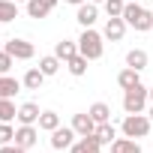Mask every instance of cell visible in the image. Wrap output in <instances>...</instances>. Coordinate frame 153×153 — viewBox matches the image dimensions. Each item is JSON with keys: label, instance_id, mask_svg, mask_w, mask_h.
I'll return each mask as SVG.
<instances>
[{"label": "cell", "instance_id": "18", "mask_svg": "<svg viewBox=\"0 0 153 153\" xmlns=\"http://www.w3.org/2000/svg\"><path fill=\"white\" fill-rule=\"evenodd\" d=\"M87 114L96 120V126H99V123H111V105H108V102H93V105L87 108Z\"/></svg>", "mask_w": 153, "mask_h": 153}, {"label": "cell", "instance_id": "36", "mask_svg": "<svg viewBox=\"0 0 153 153\" xmlns=\"http://www.w3.org/2000/svg\"><path fill=\"white\" fill-rule=\"evenodd\" d=\"M15 3H27V0H15Z\"/></svg>", "mask_w": 153, "mask_h": 153}, {"label": "cell", "instance_id": "10", "mask_svg": "<svg viewBox=\"0 0 153 153\" xmlns=\"http://www.w3.org/2000/svg\"><path fill=\"white\" fill-rule=\"evenodd\" d=\"M36 138H39V129H36V126L18 123V129H15V144H18L21 150H30V147L36 144Z\"/></svg>", "mask_w": 153, "mask_h": 153}, {"label": "cell", "instance_id": "9", "mask_svg": "<svg viewBox=\"0 0 153 153\" xmlns=\"http://www.w3.org/2000/svg\"><path fill=\"white\" fill-rule=\"evenodd\" d=\"M75 21L81 24V30H84V27H93V24L99 21V6L90 3V0H84V3L78 6V12H75Z\"/></svg>", "mask_w": 153, "mask_h": 153}, {"label": "cell", "instance_id": "3", "mask_svg": "<svg viewBox=\"0 0 153 153\" xmlns=\"http://www.w3.org/2000/svg\"><path fill=\"white\" fill-rule=\"evenodd\" d=\"M147 90L150 87H144V84H135V87L123 90V111L126 114H144L147 111V102H150V93Z\"/></svg>", "mask_w": 153, "mask_h": 153}, {"label": "cell", "instance_id": "7", "mask_svg": "<svg viewBox=\"0 0 153 153\" xmlns=\"http://www.w3.org/2000/svg\"><path fill=\"white\" fill-rule=\"evenodd\" d=\"M3 48L15 57V60H33L36 57V48H33V42H27V39H9V42H3Z\"/></svg>", "mask_w": 153, "mask_h": 153}, {"label": "cell", "instance_id": "34", "mask_svg": "<svg viewBox=\"0 0 153 153\" xmlns=\"http://www.w3.org/2000/svg\"><path fill=\"white\" fill-rule=\"evenodd\" d=\"M90 3H96V6H99V3H105V0H90Z\"/></svg>", "mask_w": 153, "mask_h": 153}, {"label": "cell", "instance_id": "25", "mask_svg": "<svg viewBox=\"0 0 153 153\" xmlns=\"http://www.w3.org/2000/svg\"><path fill=\"white\" fill-rule=\"evenodd\" d=\"M15 117H18V108H15V102L0 96V123H9V120H15Z\"/></svg>", "mask_w": 153, "mask_h": 153}, {"label": "cell", "instance_id": "1", "mask_svg": "<svg viewBox=\"0 0 153 153\" xmlns=\"http://www.w3.org/2000/svg\"><path fill=\"white\" fill-rule=\"evenodd\" d=\"M78 54H84L87 60H99L105 54V36L93 27H84L78 36Z\"/></svg>", "mask_w": 153, "mask_h": 153}, {"label": "cell", "instance_id": "12", "mask_svg": "<svg viewBox=\"0 0 153 153\" xmlns=\"http://www.w3.org/2000/svg\"><path fill=\"white\" fill-rule=\"evenodd\" d=\"M39 114H42V111H39V105H36V102H21V105H18V117H15V120H18V123H24V126H36V123H39Z\"/></svg>", "mask_w": 153, "mask_h": 153}, {"label": "cell", "instance_id": "21", "mask_svg": "<svg viewBox=\"0 0 153 153\" xmlns=\"http://www.w3.org/2000/svg\"><path fill=\"white\" fill-rule=\"evenodd\" d=\"M18 18V3L15 0H0V24H9Z\"/></svg>", "mask_w": 153, "mask_h": 153}, {"label": "cell", "instance_id": "17", "mask_svg": "<svg viewBox=\"0 0 153 153\" xmlns=\"http://www.w3.org/2000/svg\"><path fill=\"white\" fill-rule=\"evenodd\" d=\"M21 87H24V84H21L18 78H12V75H0V96H3V99H12Z\"/></svg>", "mask_w": 153, "mask_h": 153}, {"label": "cell", "instance_id": "27", "mask_svg": "<svg viewBox=\"0 0 153 153\" xmlns=\"http://www.w3.org/2000/svg\"><path fill=\"white\" fill-rule=\"evenodd\" d=\"M3 144H15V126L12 123H0V147Z\"/></svg>", "mask_w": 153, "mask_h": 153}, {"label": "cell", "instance_id": "38", "mask_svg": "<svg viewBox=\"0 0 153 153\" xmlns=\"http://www.w3.org/2000/svg\"><path fill=\"white\" fill-rule=\"evenodd\" d=\"M150 3H153V0H150Z\"/></svg>", "mask_w": 153, "mask_h": 153}, {"label": "cell", "instance_id": "22", "mask_svg": "<svg viewBox=\"0 0 153 153\" xmlns=\"http://www.w3.org/2000/svg\"><path fill=\"white\" fill-rule=\"evenodd\" d=\"M36 126H39L42 132H54V129L60 126V114H57V111H42V114H39V123H36Z\"/></svg>", "mask_w": 153, "mask_h": 153}, {"label": "cell", "instance_id": "15", "mask_svg": "<svg viewBox=\"0 0 153 153\" xmlns=\"http://www.w3.org/2000/svg\"><path fill=\"white\" fill-rule=\"evenodd\" d=\"M54 54H57L63 63L72 60L75 54H78V39H75V42H72V39H60V42H54Z\"/></svg>", "mask_w": 153, "mask_h": 153}, {"label": "cell", "instance_id": "4", "mask_svg": "<svg viewBox=\"0 0 153 153\" xmlns=\"http://www.w3.org/2000/svg\"><path fill=\"white\" fill-rule=\"evenodd\" d=\"M150 126H153V120H150L147 114H126L123 123H120V132H123L126 138H147Z\"/></svg>", "mask_w": 153, "mask_h": 153}, {"label": "cell", "instance_id": "6", "mask_svg": "<svg viewBox=\"0 0 153 153\" xmlns=\"http://www.w3.org/2000/svg\"><path fill=\"white\" fill-rule=\"evenodd\" d=\"M57 3H60V0H27V3H24V12H27V18L42 21V18H48V15L57 9Z\"/></svg>", "mask_w": 153, "mask_h": 153}, {"label": "cell", "instance_id": "35", "mask_svg": "<svg viewBox=\"0 0 153 153\" xmlns=\"http://www.w3.org/2000/svg\"><path fill=\"white\" fill-rule=\"evenodd\" d=\"M147 93H150V102H153V87H150V90H147Z\"/></svg>", "mask_w": 153, "mask_h": 153}, {"label": "cell", "instance_id": "11", "mask_svg": "<svg viewBox=\"0 0 153 153\" xmlns=\"http://www.w3.org/2000/svg\"><path fill=\"white\" fill-rule=\"evenodd\" d=\"M126 27H129V24H126L123 18H108L105 27H102V36L111 39V42H120V39L126 36Z\"/></svg>", "mask_w": 153, "mask_h": 153}, {"label": "cell", "instance_id": "23", "mask_svg": "<svg viewBox=\"0 0 153 153\" xmlns=\"http://www.w3.org/2000/svg\"><path fill=\"white\" fill-rule=\"evenodd\" d=\"M87 63H90V60H87L84 54H75L72 60H66V69H69V72L75 75V78H81V75L87 72Z\"/></svg>", "mask_w": 153, "mask_h": 153}, {"label": "cell", "instance_id": "28", "mask_svg": "<svg viewBox=\"0 0 153 153\" xmlns=\"http://www.w3.org/2000/svg\"><path fill=\"white\" fill-rule=\"evenodd\" d=\"M12 66H15V57H12L6 48H0V75H9Z\"/></svg>", "mask_w": 153, "mask_h": 153}, {"label": "cell", "instance_id": "5", "mask_svg": "<svg viewBox=\"0 0 153 153\" xmlns=\"http://www.w3.org/2000/svg\"><path fill=\"white\" fill-rule=\"evenodd\" d=\"M48 141H51V147H54L57 153H63V150H69L75 141H78V135H75V129H72V126H57V129L51 132V138H48Z\"/></svg>", "mask_w": 153, "mask_h": 153}, {"label": "cell", "instance_id": "39", "mask_svg": "<svg viewBox=\"0 0 153 153\" xmlns=\"http://www.w3.org/2000/svg\"><path fill=\"white\" fill-rule=\"evenodd\" d=\"M63 153H66V150H63Z\"/></svg>", "mask_w": 153, "mask_h": 153}, {"label": "cell", "instance_id": "37", "mask_svg": "<svg viewBox=\"0 0 153 153\" xmlns=\"http://www.w3.org/2000/svg\"><path fill=\"white\" fill-rule=\"evenodd\" d=\"M0 45H3V36H0Z\"/></svg>", "mask_w": 153, "mask_h": 153}, {"label": "cell", "instance_id": "16", "mask_svg": "<svg viewBox=\"0 0 153 153\" xmlns=\"http://www.w3.org/2000/svg\"><path fill=\"white\" fill-rule=\"evenodd\" d=\"M147 63H150V57H147V51H144V48H132V51H126V66H132V69L144 72V69H147Z\"/></svg>", "mask_w": 153, "mask_h": 153}, {"label": "cell", "instance_id": "31", "mask_svg": "<svg viewBox=\"0 0 153 153\" xmlns=\"http://www.w3.org/2000/svg\"><path fill=\"white\" fill-rule=\"evenodd\" d=\"M0 153H27V150H21L18 144H3V147H0Z\"/></svg>", "mask_w": 153, "mask_h": 153}, {"label": "cell", "instance_id": "30", "mask_svg": "<svg viewBox=\"0 0 153 153\" xmlns=\"http://www.w3.org/2000/svg\"><path fill=\"white\" fill-rule=\"evenodd\" d=\"M66 153H87V147H84V141L78 138V141H75V144H72V147L66 150Z\"/></svg>", "mask_w": 153, "mask_h": 153}, {"label": "cell", "instance_id": "2", "mask_svg": "<svg viewBox=\"0 0 153 153\" xmlns=\"http://www.w3.org/2000/svg\"><path fill=\"white\" fill-rule=\"evenodd\" d=\"M123 21H126L132 30H138V33H147V30H153V12H150V9H144V6H138L135 0H126Z\"/></svg>", "mask_w": 153, "mask_h": 153}, {"label": "cell", "instance_id": "32", "mask_svg": "<svg viewBox=\"0 0 153 153\" xmlns=\"http://www.w3.org/2000/svg\"><path fill=\"white\" fill-rule=\"evenodd\" d=\"M63 3H69V6H81L84 0H63Z\"/></svg>", "mask_w": 153, "mask_h": 153}, {"label": "cell", "instance_id": "24", "mask_svg": "<svg viewBox=\"0 0 153 153\" xmlns=\"http://www.w3.org/2000/svg\"><path fill=\"white\" fill-rule=\"evenodd\" d=\"M93 135L99 138V144H114V141H117V129H114L111 123H99Z\"/></svg>", "mask_w": 153, "mask_h": 153}, {"label": "cell", "instance_id": "33", "mask_svg": "<svg viewBox=\"0 0 153 153\" xmlns=\"http://www.w3.org/2000/svg\"><path fill=\"white\" fill-rule=\"evenodd\" d=\"M147 117H150V120H153V102H150V108H147Z\"/></svg>", "mask_w": 153, "mask_h": 153}, {"label": "cell", "instance_id": "19", "mask_svg": "<svg viewBox=\"0 0 153 153\" xmlns=\"http://www.w3.org/2000/svg\"><path fill=\"white\" fill-rule=\"evenodd\" d=\"M111 153H144L141 150V144H138V138H117L114 144H111Z\"/></svg>", "mask_w": 153, "mask_h": 153}, {"label": "cell", "instance_id": "13", "mask_svg": "<svg viewBox=\"0 0 153 153\" xmlns=\"http://www.w3.org/2000/svg\"><path fill=\"white\" fill-rule=\"evenodd\" d=\"M45 78H48V75H45V72H42L39 66H30V69L24 72V78H21V84H24L27 90H42Z\"/></svg>", "mask_w": 153, "mask_h": 153}, {"label": "cell", "instance_id": "14", "mask_svg": "<svg viewBox=\"0 0 153 153\" xmlns=\"http://www.w3.org/2000/svg\"><path fill=\"white\" fill-rule=\"evenodd\" d=\"M117 84H120V90H129V87L141 84V72H138V69H132V66L120 69V72H117Z\"/></svg>", "mask_w": 153, "mask_h": 153}, {"label": "cell", "instance_id": "26", "mask_svg": "<svg viewBox=\"0 0 153 153\" xmlns=\"http://www.w3.org/2000/svg\"><path fill=\"white\" fill-rule=\"evenodd\" d=\"M105 15L108 18H123V9H126V0H105Z\"/></svg>", "mask_w": 153, "mask_h": 153}, {"label": "cell", "instance_id": "20", "mask_svg": "<svg viewBox=\"0 0 153 153\" xmlns=\"http://www.w3.org/2000/svg\"><path fill=\"white\" fill-rule=\"evenodd\" d=\"M60 66H63V60H60L57 54H45V57H39V69H42V72L48 75V78L60 72Z\"/></svg>", "mask_w": 153, "mask_h": 153}, {"label": "cell", "instance_id": "29", "mask_svg": "<svg viewBox=\"0 0 153 153\" xmlns=\"http://www.w3.org/2000/svg\"><path fill=\"white\" fill-rule=\"evenodd\" d=\"M81 141H84L87 153H102V144H99V138H96V135H87V138H81Z\"/></svg>", "mask_w": 153, "mask_h": 153}, {"label": "cell", "instance_id": "8", "mask_svg": "<svg viewBox=\"0 0 153 153\" xmlns=\"http://www.w3.org/2000/svg\"><path fill=\"white\" fill-rule=\"evenodd\" d=\"M69 126L75 129V135H78V138H87V135H93V132H96V120H93L87 111L72 114V123H69Z\"/></svg>", "mask_w": 153, "mask_h": 153}]
</instances>
